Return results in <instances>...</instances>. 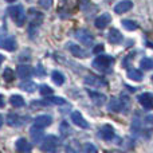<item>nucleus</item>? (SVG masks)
<instances>
[{
  "label": "nucleus",
  "instance_id": "f257e3e1",
  "mask_svg": "<svg viewBox=\"0 0 153 153\" xmlns=\"http://www.w3.org/2000/svg\"><path fill=\"white\" fill-rule=\"evenodd\" d=\"M8 13L10 16L13 19V22L16 23L18 27H22L26 23V12H24L23 5H12V7L8 8Z\"/></svg>",
  "mask_w": 153,
  "mask_h": 153
},
{
  "label": "nucleus",
  "instance_id": "f03ea898",
  "mask_svg": "<svg viewBox=\"0 0 153 153\" xmlns=\"http://www.w3.org/2000/svg\"><path fill=\"white\" fill-rule=\"evenodd\" d=\"M130 105L129 98L128 97H121V98H111V101L109 102V110L110 111H124L125 109H128Z\"/></svg>",
  "mask_w": 153,
  "mask_h": 153
},
{
  "label": "nucleus",
  "instance_id": "7ed1b4c3",
  "mask_svg": "<svg viewBox=\"0 0 153 153\" xmlns=\"http://www.w3.org/2000/svg\"><path fill=\"white\" fill-rule=\"evenodd\" d=\"M113 58L110 55H98L95 56V59L93 61V67L100 71H103V70H108L110 67V65L113 63Z\"/></svg>",
  "mask_w": 153,
  "mask_h": 153
},
{
  "label": "nucleus",
  "instance_id": "20e7f679",
  "mask_svg": "<svg viewBox=\"0 0 153 153\" xmlns=\"http://www.w3.org/2000/svg\"><path fill=\"white\" fill-rule=\"evenodd\" d=\"M56 145H58V138L55 136H48L40 144V149L43 152H54L56 149Z\"/></svg>",
  "mask_w": 153,
  "mask_h": 153
},
{
  "label": "nucleus",
  "instance_id": "39448f33",
  "mask_svg": "<svg viewBox=\"0 0 153 153\" xmlns=\"http://www.w3.org/2000/svg\"><path fill=\"white\" fill-rule=\"evenodd\" d=\"M0 47L7 51H13L16 48L15 38L10 36V35H3V36H0Z\"/></svg>",
  "mask_w": 153,
  "mask_h": 153
},
{
  "label": "nucleus",
  "instance_id": "423d86ee",
  "mask_svg": "<svg viewBox=\"0 0 153 153\" xmlns=\"http://www.w3.org/2000/svg\"><path fill=\"white\" fill-rule=\"evenodd\" d=\"M75 38L81 43H83V45H86V46L93 45V39H94L93 35L90 34L87 30H78V31L75 32Z\"/></svg>",
  "mask_w": 153,
  "mask_h": 153
},
{
  "label": "nucleus",
  "instance_id": "0eeeda50",
  "mask_svg": "<svg viewBox=\"0 0 153 153\" xmlns=\"http://www.w3.org/2000/svg\"><path fill=\"white\" fill-rule=\"evenodd\" d=\"M137 100H138V102H140V105L143 106L144 109H146V110L153 108V95L149 94V93H143V94H140Z\"/></svg>",
  "mask_w": 153,
  "mask_h": 153
},
{
  "label": "nucleus",
  "instance_id": "6e6552de",
  "mask_svg": "<svg viewBox=\"0 0 153 153\" xmlns=\"http://www.w3.org/2000/svg\"><path fill=\"white\" fill-rule=\"evenodd\" d=\"M70 118H71L73 124H75L76 126L83 128V129H87V128H89L87 121L83 118V117H82V114L79 113V111H73V113L70 114Z\"/></svg>",
  "mask_w": 153,
  "mask_h": 153
},
{
  "label": "nucleus",
  "instance_id": "1a4fd4ad",
  "mask_svg": "<svg viewBox=\"0 0 153 153\" xmlns=\"http://www.w3.org/2000/svg\"><path fill=\"white\" fill-rule=\"evenodd\" d=\"M85 83L89 85V86H93V87H103V86H106V82L103 81L102 78L95 76V75H87L86 78H85Z\"/></svg>",
  "mask_w": 153,
  "mask_h": 153
},
{
  "label": "nucleus",
  "instance_id": "9d476101",
  "mask_svg": "<svg viewBox=\"0 0 153 153\" xmlns=\"http://www.w3.org/2000/svg\"><path fill=\"white\" fill-rule=\"evenodd\" d=\"M132 7H133V3L130 1V0H122V1L117 3V4L114 5V12L116 13H125V12L132 10Z\"/></svg>",
  "mask_w": 153,
  "mask_h": 153
},
{
  "label": "nucleus",
  "instance_id": "9b49d317",
  "mask_svg": "<svg viewBox=\"0 0 153 153\" xmlns=\"http://www.w3.org/2000/svg\"><path fill=\"white\" fill-rule=\"evenodd\" d=\"M67 48H69L70 53H71L74 56H76V58H86L87 56L86 51H85L81 46L75 45V43H69V45H67Z\"/></svg>",
  "mask_w": 153,
  "mask_h": 153
},
{
  "label": "nucleus",
  "instance_id": "f8f14e48",
  "mask_svg": "<svg viewBox=\"0 0 153 153\" xmlns=\"http://www.w3.org/2000/svg\"><path fill=\"white\" fill-rule=\"evenodd\" d=\"M16 74H18L19 78L22 79H27L32 75V67H30L28 65H20L16 69Z\"/></svg>",
  "mask_w": 153,
  "mask_h": 153
},
{
  "label": "nucleus",
  "instance_id": "ddd939ff",
  "mask_svg": "<svg viewBox=\"0 0 153 153\" xmlns=\"http://www.w3.org/2000/svg\"><path fill=\"white\" fill-rule=\"evenodd\" d=\"M23 120H24V118H22V117L18 116V114L11 113V114H8V116H7V124L10 125V126L19 128V126H22V125L24 124Z\"/></svg>",
  "mask_w": 153,
  "mask_h": 153
},
{
  "label": "nucleus",
  "instance_id": "4468645a",
  "mask_svg": "<svg viewBox=\"0 0 153 153\" xmlns=\"http://www.w3.org/2000/svg\"><path fill=\"white\" fill-rule=\"evenodd\" d=\"M110 20H111V16L109 15V13H102L101 16H98V18L95 19L94 24H95V27H97V28L102 30V28H105L109 23H110Z\"/></svg>",
  "mask_w": 153,
  "mask_h": 153
},
{
  "label": "nucleus",
  "instance_id": "2eb2a0df",
  "mask_svg": "<svg viewBox=\"0 0 153 153\" xmlns=\"http://www.w3.org/2000/svg\"><path fill=\"white\" fill-rule=\"evenodd\" d=\"M108 39H109V42H110L111 45H118V43L122 42V35L117 28H111L110 31H109Z\"/></svg>",
  "mask_w": 153,
  "mask_h": 153
},
{
  "label": "nucleus",
  "instance_id": "dca6fc26",
  "mask_svg": "<svg viewBox=\"0 0 153 153\" xmlns=\"http://www.w3.org/2000/svg\"><path fill=\"white\" fill-rule=\"evenodd\" d=\"M101 137L105 141H111L114 138V129L110 125H103L101 128Z\"/></svg>",
  "mask_w": 153,
  "mask_h": 153
},
{
  "label": "nucleus",
  "instance_id": "f3484780",
  "mask_svg": "<svg viewBox=\"0 0 153 153\" xmlns=\"http://www.w3.org/2000/svg\"><path fill=\"white\" fill-rule=\"evenodd\" d=\"M43 128L38 126V125H34V126L30 129V136H31V138L35 141V143H39L40 140L43 138Z\"/></svg>",
  "mask_w": 153,
  "mask_h": 153
},
{
  "label": "nucleus",
  "instance_id": "a211bd4d",
  "mask_svg": "<svg viewBox=\"0 0 153 153\" xmlns=\"http://www.w3.org/2000/svg\"><path fill=\"white\" fill-rule=\"evenodd\" d=\"M35 125H38V126L40 128H47L51 125V122H53V118H51L50 116H47V114H43V116H38L34 120Z\"/></svg>",
  "mask_w": 153,
  "mask_h": 153
},
{
  "label": "nucleus",
  "instance_id": "6ab92c4d",
  "mask_svg": "<svg viewBox=\"0 0 153 153\" xmlns=\"http://www.w3.org/2000/svg\"><path fill=\"white\" fill-rule=\"evenodd\" d=\"M15 148L18 149L19 152H30L32 149V146L26 138H19L15 144Z\"/></svg>",
  "mask_w": 153,
  "mask_h": 153
},
{
  "label": "nucleus",
  "instance_id": "aec40b11",
  "mask_svg": "<svg viewBox=\"0 0 153 153\" xmlns=\"http://www.w3.org/2000/svg\"><path fill=\"white\" fill-rule=\"evenodd\" d=\"M87 93H89L90 98L93 100V102L95 103V105H102L103 102H105V95L101 94V93H97V91H91V90H87Z\"/></svg>",
  "mask_w": 153,
  "mask_h": 153
},
{
  "label": "nucleus",
  "instance_id": "412c9836",
  "mask_svg": "<svg viewBox=\"0 0 153 153\" xmlns=\"http://www.w3.org/2000/svg\"><path fill=\"white\" fill-rule=\"evenodd\" d=\"M128 78L132 79V81H136V82H141L144 78V75L140 70L133 69V70H129V71H128Z\"/></svg>",
  "mask_w": 153,
  "mask_h": 153
},
{
  "label": "nucleus",
  "instance_id": "4be33fe9",
  "mask_svg": "<svg viewBox=\"0 0 153 153\" xmlns=\"http://www.w3.org/2000/svg\"><path fill=\"white\" fill-rule=\"evenodd\" d=\"M20 89L27 93H34L35 90L38 89V86L32 81H26V82H22L20 83Z\"/></svg>",
  "mask_w": 153,
  "mask_h": 153
},
{
  "label": "nucleus",
  "instance_id": "5701e85b",
  "mask_svg": "<svg viewBox=\"0 0 153 153\" xmlns=\"http://www.w3.org/2000/svg\"><path fill=\"white\" fill-rule=\"evenodd\" d=\"M10 102L11 105L13 106V108H22V106H24V100L22 95H11L10 98Z\"/></svg>",
  "mask_w": 153,
  "mask_h": 153
},
{
  "label": "nucleus",
  "instance_id": "b1692460",
  "mask_svg": "<svg viewBox=\"0 0 153 153\" xmlns=\"http://www.w3.org/2000/svg\"><path fill=\"white\" fill-rule=\"evenodd\" d=\"M51 78H53L54 83L58 85V86H62V85L65 83V75L62 74L61 71H53V74H51Z\"/></svg>",
  "mask_w": 153,
  "mask_h": 153
},
{
  "label": "nucleus",
  "instance_id": "393cba45",
  "mask_svg": "<svg viewBox=\"0 0 153 153\" xmlns=\"http://www.w3.org/2000/svg\"><path fill=\"white\" fill-rule=\"evenodd\" d=\"M122 26H124V28L128 30V31H134V30L138 28V24L136 23L134 20H130V19L122 20Z\"/></svg>",
  "mask_w": 153,
  "mask_h": 153
},
{
  "label": "nucleus",
  "instance_id": "a878e982",
  "mask_svg": "<svg viewBox=\"0 0 153 153\" xmlns=\"http://www.w3.org/2000/svg\"><path fill=\"white\" fill-rule=\"evenodd\" d=\"M46 101L48 102V105H63V103H66V101L61 97H48L46 98Z\"/></svg>",
  "mask_w": 153,
  "mask_h": 153
},
{
  "label": "nucleus",
  "instance_id": "bb28decb",
  "mask_svg": "<svg viewBox=\"0 0 153 153\" xmlns=\"http://www.w3.org/2000/svg\"><path fill=\"white\" fill-rule=\"evenodd\" d=\"M140 66L143 67L144 70H152V69H153V59H151V58H144V59H141Z\"/></svg>",
  "mask_w": 153,
  "mask_h": 153
},
{
  "label": "nucleus",
  "instance_id": "cd10ccee",
  "mask_svg": "<svg viewBox=\"0 0 153 153\" xmlns=\"http://www.w3.org/2000/svg\"><path fill=\"white\" fill-rule=\"evenodd\" d=\"M3 76H4V79L7 82H12L13 78H15V73H13L11 69H8V67H7V69L3 71Z\"/></svg>",
  "mask_w": 153,
  "mask_h": 153
},
{
  "label": "nucleus",
  "instance_id": "c85d7f7f",
  "mask_svg": "<svg viewBox=\"0 0 153 153\" xmlns=\"http://www.w3.org/2000/svg\"><path fill=\"white\" fill-rule=\"evenodd\" d=\"M39 93L43 97H47V95L53 94V89H51L50 86H47V85H42V86L39 87Z\"/></svg>",
  "mask_w": 153,
  "mask_h": 153
},
{
  "label": "nucleus",
  "instance_id": "c756f323",
  "mask_svg": "<svg viewBox=\"0 0 153 153\" xmlns=\"http://www.w3.org/2000/svg\"><path fill=\"white\" fill-rule=\"evenodd\" d=\"M83 149L85 152H87V153H93V152H97V146H94L93 144H85L83 145Z\"/></svg>",
  "mask_w": 153,
  "mask_h": 153
},
{
  "label": "nucleus",
  "instance_id": "7c9ffc66",
  "mask_svg": "<svg viewBox=\"0 0 153 153\" xmlns=\"http://www.w3.org/2000/svg\"><path fill=\"white\" fill-rule=\"evenodd\" d=\"M51 4H53V0H39V5L45 10H48L51 7Z\"/></svg>",
  "mask_w": 153,
  "mask_h": 153
},
{
  "label": "nucleus",
  "instance_id": "2f4dec72",
  "mask_svg": "<svg viewBox=\"0 0 153 153\" xmlns=\"http://www.w3.org/2000/svg\"><path fill=\"white\" fill-rule=\"evenodd\" d=\"M35 74H36V75H40V76L45 75V69L42 67V65H38L36 70H35Z\"/></svg>",
  "mask_w": 153,
  "mask_h": 153
},
{
  "label": "nucleus",
  "instance_id": "473e14b6",
  "mask_svg": "<svg viewBox=\"0 0 153 153\" xmlns=\"http://www.w3.org/2000/svg\"><path fill=\"white\" fill-rule=\"evenodd\" d=\"M101 51H103V46H102V45H98L97 47L93 50V53H94V54H100Z\"/></svg>",
  "mask_w": 153,
  "mask_h": 153
},
{
  "label": "nucleus",
  "instance_id": "72a5a7b5",
  "mask_svg": "<svg viewBox=\"0 0 153 153\" xmlns=\"http://www.w3.org/2000/svg\"><path fill=\"white\" fill-rule=\"evenodd\" d=\"M4 103H5V101H4V97H3V95L0 94V108H3V106H4Z\"/></svg>",
  "mask_w": 153,
  "mask_h": 153
},
{
  "label": "nucleus",
  "instance_id": "f704fd0d",
  "mask_svg": "<svg viewBox=\"0 0 153 153\" xmlns=\"http://www.w3.org/2000/svg\"><path fill=\"white\" fill-rule=\"evenodd\" d=\"M3 61H4V56H3V55H1V54H0V63H1V62H3Z\"/></svg>",
  "mask_w": 153,
  "mask_h": 153
},
{
  "label": "nucleus",
  "instance_id": "c9c22d12",
  "mask_svg": "<svg viewBox=\"0 0 153 153\" xmlns=\"http://www.w3.org/2000/svg\"><path fill=\"white\" fill-rule=\"evenodd\" d=\"M1 125H3V117L0 116V126H1Z\"/></svg>",
  "mask_w": 153,
  "mask_h": 153
},
{
  "label": "nucleus",
  "instance_id": "e433bc0d",
  "mask_svg": "<svg viewBox=\"0 0 153 153\" xmlns=\"http://www.w3.org/2000/svg\"><path fill=\"white\" fill-rule=\"evenodd\" d=\"M5 1H8V3H13V1H16V0H5Z\"/></svg>",
  "mask_w": 153,
  "mask_h": 153
},
{
  "label": "nucleus",
  "instance_id": "4c0bfd02",
  "mask_svg": "<svg viewBox=\"0 0 153 153\" xmlns=\"http://www.w3.org/2000/svg\"><path fill=\"white\" fill-rule=\"evenodd\" d=\"M152 79H153V76H152Z\"/></svg>",
  "mask_w": 153,
  "mask_h": 153
}]
</instances>
